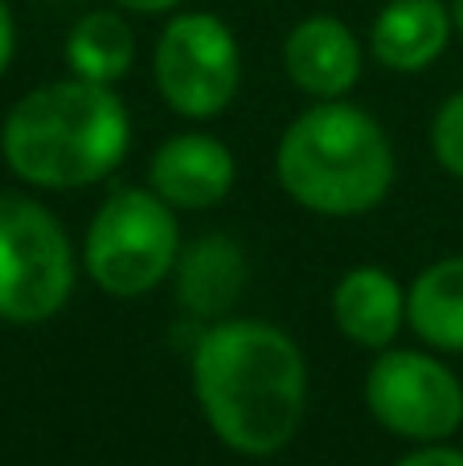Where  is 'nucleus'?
Returning <instances> with one entry per match:
<instances>
[{
	"label": "nucleus",
	"mask_w": 463,
	"mask_h": 466,
	"mask_svg": "<svg viewBox=\"0 0 463 466\" xmlns=\"http://www.w3.org/2000/svg\"><path fill=\"white\" fill-rule=\"evenodd\" d=\"M193 393L230 451L267 459L300 430L308 369L287 331L259 319H230L197 344Z\"/></svg>",
	"instance_id": "f257e3e1"
},
{
	"label": "nucleus",
	"mask_w": 463,
	"mask_h": 466,
	"mask_svg": "<svg viewBox=\"0 0 463 466\" xmlns=\"http://www.w3.org/2000/svg\"><path fill=\"white\" fill-rule=\"evenodd\" d=\"M131 139L123 98L103 82H49L16 98L0 147L8 168L33 188H87L115 172Z\"/></svg>",
	"instance_id": "f03ea898"
},
{
	"label": "nucleus",
	"mask_w": 463,
	"mask_h": 466,
	"mask_svg": "<svg viewBox=\"0 0 463 466\" xmlns=\"http://www.w3.org/2000/svg\"><path fill=\"white\" fill-rule=\"evenodd\" d=\"M275 168L292 201L328 218L369 213L394 185V152L382 123L341 98H320L283 131Z\"/></svg>",
	"instance_id": "7ed1b4c3"
},
{
	"label": "nucleus",
	"mask_w": 463,
	"mask_h": 466,
	"mask_svg": "<svg viewBox=\"0 0 463 466\" xmlns=\"http://www.w3.org/2000/svg\"><path fill=\"white\" fill-rule=\"evenodd\" d=\"M87 270L107 295H148L180 254V229L169 201L144 188H119L87 229Z\"/></svg>",
	"instance_id": "20e7f679"
},
{
	"label": "nucleus",
	"mask_w": 463,
	"mask_h": 466,
	"mask_svg": "<svg viewBox=\"0 0 463 466\" xmlns=\"http://www.w3.org/2000/svg\"><path fill=\"white\" fill-rule=\"evenodd\" d=\"M74 290V254L66 229L29 197H0V319L46 323Z\"/></svg>",
	"instance_id": "39448f33"
},
{
	"label": "nucleus",
	"mask_w": 463,
	"mask_h": 466,
	"mask_svg": "<svg viewBox=\"0 0 463 466\" xmlns=\"http://www.w3.org/2000/svg\"><path fill=\"white\" fill-rule=\"evenodd\" d=\"M152 78L160 98L185 119H213L238 95L242 49L221 16L177 13L152 49Z\"/></svg>",
	"instance_id": "423d86ee"
},
{
	"label": "nucleus",
	"mask_w": 463,
	"mask_h": 466,
	"mask_svg": "<svg viewBox=\"0 0 463 466\" xmlns=\"http://www.w3.org/2000/svg\"><path fill=\"white\" fill-rule=\"evenodd\" d=\"M365 401L390 434L415 442L451 438L463 421V385L448 364L427 352H382L369 369Z\"/></svg>",
	"instance_id": "0eeeda50"
},
{
	"label": "nucleus",
	"mask_w": 463,
	"mask_h": 466,
	"mask_svg": "<svg viewBox=\"0 0 463 466\" xmlns=\"http://www.w3.org/2000/svg\"><path fill=\"white\" fill-rule=\"evenodd\" d=\"M283 70L304 95L345 98L361 82V41L341 16H304L283 41Z\"/></svg>",
	"instance_id": "6e6552de"
},
{
	"label": "nucleus",
	"mask_w": 463,
	"mask_h": 466,
	"mask_svg": "<svg viewBox=\"0 0 463 466\" xmlns=\"http://www.w3.org/2000/svg\"><path fill=\"white\" fill-rule=\"evenodd\" d=\"M148 180H152V193L177 209H210L234 185V156L221 139L201 136V131L172 136L169 144L156 147Z\"/></svg>",
	"instance_id": "1a4fd4ad"
},
{
	"label": "nucleus",
	"mask_w": 463,
	"mask_h": 466,
	"mask_svg": "<svg viewBox=\"0 0 463 466\" xmlns=\"http://www.w3.org/2000/svg\"><path fill=\"white\" fill-rule=\"evenodd\" d=\"M456 13L443 0H390L369 25V54L394 74H418L443 57Z\"/></svg>",
	"instance_id": "9d476101"
},
{
	"label": "nucleus",
	"mask_w": 463,
	"mask_h": 466,
	"mask_svg": "<svg viewBox=\"0 0 463 466\" xmlns=\"http://www.w3.org/2000/svg\"><path fill=\"white\" fill-rule=\"evenodd\" d=\"M333 315L341 331L361 348H386L394 344L406 315L398 282L382 266H357L349 270L333 290Z\"/></svg>",
	"instance_id": "9b49d317"
},
{
	"label": "nucleus",
	"mask_w": 463,
	"mask_h": 466,
	"mask_svg": "<svg viewBox=\"0 0 463 466\" xmlns=\"http://www.w3.org/2000/svg\"><path fill=\"white\" fill-rule=\"evenodd\" d=\"M66 62H70L74 78L87 82H119L136 62V33L123 8H95L74 21L66 33Z\"/></svg>",
	"instance_id": "f8f14e48"
},
{
	"label": "nucleus",
	"mask_w": 463,
	"mask_h": 466,
	"mask_svg": "<svg viewBox=\"0 0 463 466\" xmlns=\"http://www.w3.org/2000/svg\"><path fill=\"white\" fill-rule=\"evenodd\" d=\"M406 319L427 344L463 352V258H443L415 279Z\"/></svg>",
	"instance_id": "ddd939ff"
},
{
	"label": "nucleus",
	"mask_w": 463,
	"mask_h": 466,
	"mask_svg": "<svg viewBox=\"0 0 463 466\" xmlns=\"http://www.w3.org/2000/svg\"><path fill=\"white\" fill-rule=\"evenodd\" d=\"M246 262L234 241L205 238L180 258V303L197 315H218L238 299Z\"/></svg>",
	"instance_id": "4468645a"
},
{
	"label": "nucleus",
	"mask_w": 463,
	"mask_h": 466,
	"mask_svg": "<svg viewBox=\"0 0 463 466\" xmlns=\"http://www.w3.org/2000/svg\"><path fill=\"white\" fill-rule=\"evenodd\" d=\"M431 144L439 164L451 172V177L463 180V90L448 98L435 115V127H431Z\"/></svg>",
	"instance_id": "2eb2a0df"
},
{
	"label": "nucleus",
	"mask_w": 463,
	"mask_h": 466,
	"mask_svg": "<svg viewBox=\"0 0 463 466\" xmlns=\"http://www.w3.org/2000/svg\"><path fill=\"white\" fill-rule=\"evenodd\" d=\"M13 54H16V21H13V8L0 0V78L13 66Z\"/></svg>",
	"instance_id": "dca6fc26"
},
{
	"label": "nucleus",
	"mask_w": 463,
	"mask_h": 466,
	"mask_svg": "<svg viewBox=\"0 0 463 466\" xmlns=\"http://www.w3.org/2000/svg\"><path fill=\"white\" fill-rule=\"evenodd\" d=\"M398 466H463V454L451 446H427V451L406 454Z\"/></svg>",
	"instance_id": "f3484780"
},
{
	"label": "nucleus",
	"mask_w": 463,
	"mask_h": 466,
	"mask_svg": "<svg viewBox=\"0 0 463 466\" xmlns=\"http://www.w3.org/2000/svg\"><path fill=\"white\" fill-rule=\"evenodd\" d=\"M115 8H123V13H139V16H156V13H172V8H180L185 0H111Z\"/></svg>",
	"instance_id": "a211bd4d"
},
{
	"label": "nucleus",
	"mask_w": 463,
	"mask_h": 466,
	"mask_svg": "<svg viewBox=\"0 0 463 466\" xmlns=\"http://www.w3.org/2000/svg\"><path fill=\"white\" fill-rule=\"evenodd\" d=\"M451 13H456V33L463 37V0H456V8H451Z\"/></svg>",
	"instance_id": "6ab92c4d"
}]
</instances>
